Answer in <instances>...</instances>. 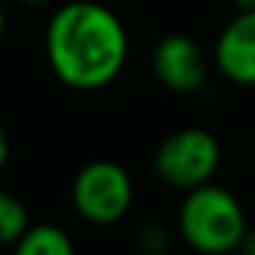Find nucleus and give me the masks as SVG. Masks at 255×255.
<instances>
[{
    "instance_id": "nucleus-1",
    "label": "nucleus",
    "mask_w": 255,
    "mask_h": 255,
    "mask_svg": "<svg viewBox=\"0 0 255 255\" xmlns=\"http://www.w3.org/2000/svg\"><path fill=\"white\" fill-rule=\"evenodd\" d=\"M44 50L52 74L66 88L99 91L121 74L129 36L113 8L94 0H72L50 17Z\"/></svg>"
},
{
    "instance_id": "nucleus-2",
    "label": "nucleus",
    "mask_w": 255,
    "mask_h": 255,
    "mask_svg": "<svg viewBox=\"0 0 255 255\" xmlns=\"http://www.w3.org/2000/svg\"><path fill=\"white\" fill-rule=\"evenodd\" d=\"M247 217L236 195L225 187L206 181L187 189V198L178 211V233L198 253H233L239 250Z\"/></svg>"
},
{
    "instance_id": "nucleus-3",
    "label": "nucleus",
    "mask_w": 255,
    "mask_h": 255,
    "mask_svg": "<svg viewBox=\"0 0 255 255\" xmlns=\"http://www.w3.org/2000/svg\"><path fill=\"white\" fill-rule=\"evenodd\" d=\"M220 159L222 148L214 134L198 127H184L170 132L156 145L154 170L167 187L187 192L198 184L211 181Z\"/></svg>"
},
{
    "instance_id": "nucleus-4",
    "label": "nucleus",
    "mask_w": 255,
    "mask_h": 255,
    "mask_svg": "<svg viewBox=\"0 0 255 255\" xmlns=\"http://www.w3.org/2000/svg\"><path fill=\"white\" fill-rule=\"evenodd\" d=\"M132 198L134 187L127 167L113 159H94L83 165L72 184L74 211L94 225H113L124 220Z\"/></svg>"
},
{
    "instance_id": "nucleus-5",
    "label": "nucleus",
    "mask_w": 255,
    "mask_h": 255,
    "mask_svg": "<svg viewBox=\"0 0 255 255\" xmlns=\"http://www.w3.org/2000/svg\"><path fill=\"white\" fill-rule=\"evenodd\" d=\"M156 80L173 94H195L206 83V58L198 41L187 33H167L151 52Z\"/></svg>"
},
{
    "instance_id": "nucleus-6",
    "label": "nucleus",
    "mask_w": 255,
    "mask_h": 255,
    "mask_svg": "<svg viewBox=\"0 0 255 255\" xmlns=\"http://www.w3.org/2000/svg\"><path fill=\"white\" fill-rule=\"evenodd\" d=\"M214 63L233 85H255V11H239L214 44Z\"/></svg>"
},
{
    "instance_id": "nucleus-7",
    "label": "nucleus",
    "mask_w": 255,
    "mask_h": 255,
    "mask_svg": "<svg viewBox=\"0 0 255 255\" xmlns=\"http://www.w3.org/2000/svg\"><path fill=\"white\" fill-rule=\"evenodd\" d=\"M17 255H72L74 242L63 228L44 222V225H28V231L14 244Z\"/></svg>"
},
{
    "instance_id": "nucleus-8",
    "label": "nucleus",
    "mask_w": 255,
    "mask_h": 255,
    "mask_svg": "<svg viewBox=\"0 0 255 255\" xmlns=\"http://www.w3.org/2000/svg\"><path fill=\"white\" fill-rule=\"evenodd\" d=\"M28 206L17 195L0 192V244H17V239L28 231Z\"/></svg>"
},
{
    "instance_id": "nucleus-9",
    "label": "nucleus",
    "mask_w": 255,
    "mask_h": 255,
    "mask_svg": "<svg viewBox=\"0 0 255 255\" xmlns=\"http://www.w3.org/2000/svg\"><path fill=\"white\" fill-rule=\"evenodd\" d=\"M137 247L148 255H159L167 250V231L159 222H143L137 228Z\"/></svg>"
},
{
    "instance_id": "nucleus-10",
    "label": "nucleus",
    "mask_w": 255,
    "mask_h": 255,
    "mask_svg": "<svg viewBox=\"0 0 255 255\" xmlns=\"http://www.w3.org/2000/svg\"><path fill=\"white\" fill-rule=\"evenodd\" d=\"M239 250H242V253H247V255H255V225L253 228L247 225L242 242H239Z\"/></svg>"
},
{
    "instance_id": "nucleus-11",
    "label": "nucleus",
    "mask_w": 255,
    "mask_h": 255,
    "mask_svg": "<svg viewBox=\"0 0 255 255\" xmlns=\"http://www.w3.org/2000/svg\"><path fill=\"white\" fill-rule=\"evenodd\" d=\"M8 154H11V143H8V134H6V129L0 127V170L6 167V162H8Z\"/></svg>"
},
{
    "instance_id": "nucleus-12",
    "label": "nucleus",
    "mask_w": 255,
    "mask_h": 255,
    "mask_svg": "<svg viewBox=\"0 0 255 255\" xmlns=\"http://www.w3.org/2000/svg\"><path fill=\"white\" fill-rule=\"evenodd\" d=\"M236 11H255V0H231Z\"/></svg>"
},
{
    "instance_id": "nucleus-13",
    "label": "nucleus",
    "mask_w": 255,
    "mask_h": 255,
    "mask_svg": "<svg viewBox=\"0 0 255 255\" xmlns=\"http://www.w3.org/2000/svg\"><path fill=\"white\" fill-rule=\"evenodd\" d=\"M3 33H6V11H3V3H0V41H3Z\"/></svg>"
},
{
    "instance_id": "nucleus-14",
    "label": "nucleus",
    "mask_w": 255,
    "mask_h": 255,
    "mask_svg": "<svg viewBox=\"0 0 255 255\" xmlns=\"http://www.w3.org/2000/svg\"><path fill=\"white\" fill-rule=\"evenodd\" d=\"M17 3H25V6H44L50 0H17Z\"/></svg>"
}]
</instances>
